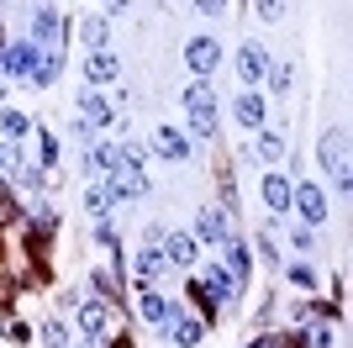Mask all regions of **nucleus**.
I'll list each match as a JSON object with an SVG mask.
<instances>
[{"label":"nucleus","instance_id":"obj_1","mask_svg":"<svg viewBox=\"0 0 353 348\" xmlns=\"http://www.w3.org/2000/svg\"><path fill=\"white\" fill-rule=\"evenodd\" d=\"M185 116H190L195 137H211V132H216V90H211V79L195 74V85H185Z\"/></svg>","mask_w":353,"mask_h":348},{"label":"nucleus","instance_id":"obj_2","mask_svg":"<svg viewBox=\"0 0 353 348\" xmlns=\"http://www.w3.org/2000/svg\"><path fill=\"white\" fill-rule=\"evenodd\" d=\"M316 159H322V169L332 174V185H338V190L353 185V180H348V132H343V127H327V132H322Z\"/></svg>","mask_w":353,"mask_h":348},{"label":"nucleus","instance_id":"obj_3","mask_svg":"<svg viewBox=\"0 0 353 348\" xmlns=\"http://www.w3.org/2000/svg\"><path fill=\"white\" fill-rule=\"evenodd\" d=\"M227 238H232V222H227V211H216V206H201V211H195V243L221 248Z\"/></svg>","mask_w":353,"mask_h":348},{"label":"nucleus","instance_id":"obj_4","mask_svg":"<svg viewBox=\"0 0 353 348\" xmlns=\"http://www.w3.org/2000/svg\"><path fill=\"white\" fill-rule=\"evenodd\" d=\"M137 311H143V322H148V327H163V333H169V327L179 322V301H169L163 290H143Z\"/></svg>","mask_w":353,"mask_h":348},{"label":"nucleus","instance_id":"obj_5","mask_svg":"<svg viewBox=\"0 0 353 348\" xmlns=\"http://www.w3.org/2000/svg\"><path fill=\"white\" fill-rule=\"evenodd\" d=\"M74 311H79V333L85 338H111V301H74Z\"/></svg>","mask_w":353,"mask_h":348},{"label":"nucleus","instance_id":"obj_6","mask_svg":"<svg viewBox=\"0 0 353 348\" xmlns=\"http://www.w3.org/2000/svg\"><path fill=\"white\" fill-rule=\"evenodd\" d=\"M290 201H295V211H301V222H306V227H322V222H327V195H322V185H290Z\"/></svg>","mask_w":353,"mask_h":348},{"label":"nucleus","instance_id":"obj_7","mask_svg":"<svg viewBox=\"0 0 353 348\" xmlns=\"http://www.w3.org/2000/svg\"><path fill=\"white\" fill-rule=\"evenodd\" d=\"M37 53H43V48L32 43V37H27V43H6V48H0V74H11V79H27L32 64H37Z\"/></svg>","mask_w":353,"mask_h":348},{"label":"nucleus","instance_id":"obj_8","mask_svg":"<svg viewBox=\"0 0 353 348\" xmlns=\"http://www.w3.org/2000/svg\"><path fill=\"white\" fill-rule=\"evenodd\" d=\"M185 64H190L201 79H211V69L221 64V43L216 37H190V43H185Z\"/></svg>","mask_w":353,"mask_h":348},{"label":"nucleus","instance_id":"obj_9","mask_svg":"<svg viewBox=\"0 0 353 348\" xmlns=\"http://www.w3.org/2000/svg\"><path fill=\"white\" fill-rule=\"evenodd\" d=\"M148 148H153L159 159H169V164H185V159H190V137H185V132H174V127H153Z\"/></svg>","mask_w":353,"mask_h":348},{"label":"nucleus","instance_id":"obj_10","mask_svg":"<svg viewBox=\"0 0 353 348\" xmlns=\"http://www.w3.org/2000/svg\"><path fill=\"white\" fill-rule=\"evenodd\" d=\"M32 43L37 48H63V21L53 6H37L32 11Z\"/></svg>","mask_w":353,"mask_h":348},{"label":"nucleus","instance_id":"obj_11","mask_svg":"<svg viewBox=\"0 0 353 348\" xmlns=\"http://www.w3.org/2000/svg\"><path fill=\"white\" fill-rule=\"evenodd\" d=\"M264 74H269V48L264 43H243L237 48V79H243V85H259Z\"/></svg>","mask_w":353,"mask_h":348},{"label":"nucleus","instance_id":"obj_12","mask_svg":"<svg viewBox=\"0 0 353 348\" xmlns=\"http://www.w3.org/2000/svg\"><path fill=\"white\" fill-rule=\"evenodd\" d=\"M232 116L243 122V132H259V127H264V95H259L253 85H243V90H237V101H232Z\"/></svg>","mask_w":353,"mask_h":348},{"label":"nucleus","instance_id":"obj_13","mask_svg":"<svg viewBox=\"0 0 353 348\" xmlns=\"http://www.w3.org/2000/svg\"><path fill=\"white\" fill-rule=\"evenodd\" d=\"M105 195H111V206L117 201H132V195H148V180L143 174H132V169H117V174H105Z\"/></svg>","mask_w":353,"mask_h":348},{"label":"nucleus","instance_id":"obj_14","mask_svg":"<svg viewBox=\"0 0 353 348\" xmlns=\"http://www.w3.org/2000/svg\"><path fill=\"white\" fill-rule=\"evenodd\" d=\"M163 269H169V259H163V248H159V243H148L143 253H137V285H143V290H159Z\"/></svg>","mask_w":353,"mask_h":348},{"label":"nucleus","instance_id":"obj_15","mask_svg":"<svg viewBox=\"0 0 353 348\" xmlns=\"http://www.w3.org/2000/svg\"><path fill=\"white\" fill-rule=\"evenodd\" d=\"M221 248H227V275H232V285L243 290V285H248V275H253L248 243H243V238H237V232H232V238H227V243H221Z\"/></svg>","mask_w":353,"mask_h":348},{"label":"nucleus","instance_id":"obj_16","mask_svg":"<svg viewBox=\"0 0 353 348\" xmlns=\"http://www.w3.org/2000/svg\"><path fill=\"white\" fill-rule=\"evenodd\" d=\"M121 74V58L111 53V48H95V53L85 58V79L90 85H105V79H117Z\"/></svg>","mask_w":353,"mask_h":348},{"label":"nucleus","instance_id":"obj_17","mask_svg":"<svg viewBox=\"0 0 353 348\" xmlns=\"http://www.w3.org/2000/svg\"><path fill=\"white\" fill-rule=\"evenodd\" d=\"M59 74H63V48H43V53H37V64H32V74H27V79H32L37 90H48L53 79H59Z\"/></svg>","mask_w":353,"mask_h":348},{"label":"nucleus","instance_id":"obj_18","mask_svg":"<svg viewBox=\"0 0 353 348\" xmlns=\"http://www.w3.org/2000/svg\"><path fill=\"white\" fill-rule=\"evenodd\" d=\"M259 195H264V206L274 211V217H285V211H290V180H285V174H264Z\"/></svg>","mask_w":353,"mask_h":348},{"label":"nucleus","instance_id":"obj_19","mask_svg":"<svg viewBox=\"0 0 353 348\" xmlns=\"http://www.w3.org/2000/svg\"><path fill=\"white\" fill-rule=\"evenodd\" d=\"M163 259L169 264H179V269H190L195 264V238H185V232H163Z\"/></svg>","mask_w":353,"mask_h":348},{"label":"nucleus","instance_id":"obj_20","mask_svg":"<svg viewBox=\"0 0 353 348\" xmlns=\"http://www.w3.org/2000/svg\"><path fill=\"white\" fill-rule=\"evenodd\" d=\"M79 116H85L90 127H105V122H111V106L101 101V90H79Z\"/></svg>","mask_w":353,"mask_h":348},{"label":"nucleus","instance_id":"obj_21","mask_svg":"<svg viewBox=\"0 0 353 348\" xmlns=\"http://www.w3.org/2000/svg\"><path fill=\"white\" fill-rule=\"evenodd\" d=\"M105 37H111V32H105V16H79V43H85L90 53H95V48H111Z\"/></svg>","mask_w":353,"mask_h":348},{"label":"nucleus","instance_id":"obj_22","mask_svg":"<svg viewBox=\"0 0 353 348\" xmlns=\"http://www.w3.org/2000/svg\"><path fill=\"white\" fill-rule=\"evenodd\" d=\"M201 285H206L211 296H216V301H232V296H237L232 275H227V269H216V264H206V280H201Z\"/></svg>","mask_w":353,"mask_h":348},{"label":"nucleus","instance_id":"obj_23","mask_svg":"<svg viewBox=\"0 0 353 348\" xmlns=\"http://www.w3.org/2000/svg\"><path fill=\"white\" fill-rule=\"evenodd\" d=\"M264 132V127H259ZM285 148H290V137H285V132H264V137H259V143H253V153H259V159H285Z\"/></svg>","mask_w":353,"mask_h":348},{"label":"nucleus","instance_id":"obj_24","mask_svg":"<svg viewBox=\"0 0 353 348\" xmlns=\"http://www.w3.org/2000/svg\"><path fill=\"white\" fill-rule=\"evenodd\" d=\"M169 338H174L179 348H201V338H206V327H201V322H185V317H179L174 327H169Z\"/></svg>","mask_w":353,"mask_h":348},{"label":"nucleus","instance_id":"obj_25","mask_svg":"<svg viewBox=\"0 0 353 348\" xmlns=\"http://www.w3.org/2000/svg\"><path fill=\"white\" fill-rule=\"evenodd\" d=\"M0 132H6V143H21V137L32 132V122L21 111H0Z\"/></svg>","mask_w":353,"mask_h":348},{"label":"nucleus","instance_id":"obj_26","mask_svg":"<svg viewBox=\"0 0 353 348\" xmlns=\"http://www.w3.org/2000/svg\"><path fill=\"white\" fill-rule=\"evenodd\" d=\"M190 301L201 306V317H206V327H211V322H216V296H211L201 280H190Z\"/></svg>","mask_w":353,"mask_h":348},{"label":"nucleus","instance_id":"obj_27","mask_svg":"<svg viewBox=\"0 0 353 348\" xmlns=\"http://www.w3.org/2000/svg\"><path fill=\"white\" fill-rule=\"evenodd\" d=\"M32 338H37L43 348H69V333H63V322H43V327H37Z\"/></svg>","mask_w":353,"mask_h":348},{"label":"nucleus","instance_id":"obj_28","mask_svg":"<svg viewBox=\"0 0 353 348\" xmlns=\"http://www.w3.org/2000/svg\"><path fill=\"white\" fill-rule=\"evenodd\" d=\"M248 348H306V343H301L295 333H264L259 343H248Z\"/></svg>","mask_w":353,"mask_h":348},{"label":"nucleus","instance_id":"obj_29","mask_svg":"<svg viewBox=\"0 0 353 348\" xmlns=\"http://www.w3.org/2000/svg\"><path fill=\"white\" fill-rule=\"evenodd\" d=\"M290 64H269V85H274V95H290Z\"/></svg>","mask_w":353,"mask_h":348},{"label":"nucleus","instance_id":"obj_30","mask_svg":"<svg viewBox=\"0 0 353 348\" xmlns=\"http://www.w3.org/2000/svg\"><path fill=\"white\" fill-rule=\"evenodd\" d=\"M0 333L11 338V343H32V327H27V322H11L6 311H0Z\"/></svg>","mask_w":353,"mask_h":348},{"label":"nucleus","instance_id":"obj_31","mask_svg":"<svg viewBox=\"0 0 353 348\" xmlns=\"http://www.w3.org/2000/svg\"><path fill=\"white\" fill-rule=\"evenodd\" d=\"M37 148H43V164L59 159V143H53V132H37Z\"/></svg>","mask_w":353,"mask_h":348},{"label":"nucleus","instance_id":"obj_32","mask_svg":"<svg viewBox=\"0 0 353 348\" xmlns=\"http://www.w3.org/2000/svg\"><path fill=\"white\" fill-rule=\"evenodd\" d=\"M290 280H295V285H301V290H311V285H316V275H311L306 264H290Z\"/></svg>","mask_w":353,"mask_h":348},{"label":"nucleus","instance_id":"obj_33","mask_svg":"<svg viewBox=\"0 0 353 348\" xmlns=\"http://www.w3.org/2000/svg\"><path fill=\"white\" fill-rule=\"evenodd\" d=\"M259 16H264V21H280L285 6H280V0H259Z\"/></svg>","mask_w":353,"mask_h":348},{"label":"nucleus","instance_id":"obj_34","mask_svg":"<svg viewBox=\"0 0 353 348\" xmlns=\"http://www.w3.org/2000/svg\"><path fill=\"white\" fill-rule=\"evenodd\" d=\"M195 11H201V16H221V11H227V0H195Z\"/></svg>","mask_w":353,"mask_h":348},{"label":"nucleus","instance_id":"obj_35","mask_svg":"<svg viewBox=\"0 0 353 348\" xmlns=\"http://www.w3.org/2000/svg\"><path fill=\"white\" fill-rule=\"evenodd\" d=\"M306 348H332V327H316V333H311V343Z\"/></svg>","mask_w":353,"mask_h":348},{"label":"nucleus","instance_id":"obj_36","mask_svg":"<svg viewBox=\"0 0 353 348\" xmlns=\"http://www.w3.org/2000/svg\"><path fill=\"white\" fill-rule=\"evenodd\" d=\"M101 343H105V348H132V338L121 333V338H101Z\"/></svg>","mask_w":353,"mask_h":348},{"label":"nucleus","instance_id":"obj_37","mask_svg":"<svg viewBox=\"0 0 353 348\" xmlns=\"http://www.w3.org/2000/svg\"><path fill=\"white\" fill-rule=\"evenodd\" d=\"M127 6H132V0H105V11H111V16H121Z\"/></svg>","mask_w":353,"mask_h":348},{"label":"nucleus","instance_id":"obj_38","mask_svg":"<svg viewBox=\"0 0 353 348\" xmlns=\"http://www.w3.org/2000/svg\"><path fill=\"white\" fill-rule=\"evenodd\" d=\"M0 174H6V153H0Z\"/></svg>","mask_w":353,"mask_h":348},{"label":"nucleus","instance_id":"obj_39","mask_svg":"<svg viewBox=\"0 0 353 348\" xmlns=\"http://www.w3.org/2000/svg\"><path fill=\"white\" fill-rule=\"evenodd\" d=\"M0 48H6V32H0Z\"/></svg>","mask_w":353,"mask_h":348},{"label":"nucleus","instance_id":"obj_40","mask_svg":"<svg viewBox=\"0 0 353 348\" xmlns=\"http://www.w3.org/2000/svg\"><path fill=\"white\" fill-rule=\"evenodd\" d=\"M37 6H48V0H37Z\"/></svg>","mask_w":353,"mask_h":348},{"label":"nucleus","instance_id":"obj_41","mask_svg":"<svg viewBox=\"0 0 353 348\" xmlns=\"http://www.w3.org/2000/svg\"><path fill=\"white\" fill-rule=\"evenodd\" d=\"M0 6H6V0H0Z\"/></svg>","mask_w":353,"mask_h":348}]
</instances>
